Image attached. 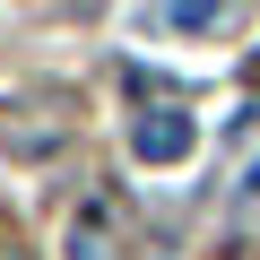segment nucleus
<instances>
[{"instance_id": "nucleus-5", "label": "nucleus", "mask_w": 260, "mask_h": 260, "mask_svg": "<svg viewBox=\"0 0 260 260\" xmlns=\"http://www.w3.org/2000/svg\"><path fill=\"white\" fill-rule=\"evenodd\" d=\"M251 78H260V52H251Z\"/></svg>"}, {"instance_id": "nucleus-3", "label": "nucleus", "mask_w": 260, "mask_h": 260, "mask_svg": "<svg viewBox=\"0 0 260 260\" xmlns=\"http://www.w3.org/2000/svg\"><path fill=\"white\" fill-rule=\"evenodd\" d=\"M0 260H35V251H26V243H9V234H0Z\"/></svg>"}, {"instance_id": "nucleus-2", "label": "nucleus", "mask_w": 260, "mask_h": 260, "mask_svg": "<svg viewBox=\"0 0 260 260\" xmlns=\"http://www.w3.org/2000/svg\"><path fill=\"white\" fill-rule=\"evenodd\" d=\"M156 26L165 35H217V26H234V0H156Z\"/></svg>"}, {"instance_id": "nucleus-1", "label": "nucleus", "mask_w": 260, "mask_h": 260, "mask_svg": "<svg viewBox=\"0 0 260 260\" xmlns=\"http://www.w3.org/2000/svg\"><path fill=\"white\" fill-rule=\"evenodd\" d=\"M200 148V121L182 104H148V113H130V156L139 165H182Z\"/></svg>"}, {"instance_id": "nucleus-4", "label": "nucleus", "mask_w": 260, "mask_h": 260, "mask_svg": "<svg viewBox=\"0 0 260 260\" xmlns=\"http://www.w3.org/2000/svg\"><path fill=\"white\" fill-rule=\"evenodd\" d=\"M243 191H251V200H260V156H251V165H243Z\"/></svg>"}]
</instances>
